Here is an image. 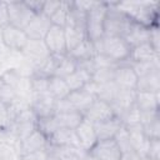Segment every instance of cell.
I'll list each match as a JSON object with an SVG mask.
<instances>
[{
    "instance_id": "1",
    "label": "cell",
    "mask_w": 160,
    "mask_h": 160,
    "mask_svg": "<svg viewBox=\"0 0 160 160\" xmlns=\"http://www.w3.org/2000/svg\"><path fill=\"white\" fill-rule=\"evenodd\" d=\"M96 55L102 54L115 64L129 62L131 48L124 38L119 36H104L102 39L92 42Z\"/></svg>"
},
{
    "instance_id": "2",
    "label": "cell",
    "mask_w": 160,
    "mask_h": 160,
    "mask_svg": "<svg viewBox=\"0 0 160 160\" xmlns=\"http://www.w3.org/2000/svg\"><path fill=\"white\" fill-rule=\"evenodd\" d=\"M108 11L104 20V36L125 38L136 21H134L126 12L115 6L114 2H106Z\"/></svg>"
},
{
    "instance_id": "3",
    "label": "cell",
    "mask_w": 160,
    "mask_h": 160,
    "mask_svg": "<svg viewBox=\"0 0 160 160\" xmlns=\"http://www.w3.org/2000/svg\"><path fill=\"white\" fill-rule=\"evenodd\" d=\"M106 11H108V4L102 1H98V4L86 12L85 35L86 39L90 40L91 42H95L104 38V20Z\"/></svg>"
},
{
    "instance_id": "4",
    "label": "cell",
    "mask_w": 160,
    "mask_h": 160,
    "mask_svg": "<svg viewBox=\"0 0 160 160\" xmlns=\"http://www.w3.org/2000/svg\"><path fill=\"white\" fill-rule=\"evenodd\" d=\"M29 38L24 29L16 28L11 24L4 26L1 29V44L10 51L21 52V50L28 44Z\"/></svg>"
},
{
    "instance_id": "5",
    "label": "cell",
    "mask_w": 160,
    "mask_h": 160,
    "mask_svg": "<svg viewBox=\"0 0 160 160\" xmlns=\"http://www.w3.org/2000/svg\"><path fill=\"white\" fill-rule=\"evenodd\" d=\"M8 4V12H9V21L11 25L25 29L28 24L32 20L36 15L25 1H6Z\"/></svg>"
},
{
    "instance_id": "6",
    "label": "cell",
    "mask_w": 160,
    "mask_h": 160,
    "mask_svg": "<svg viewBox=\"0 0 160 160\" xmlns=\"http://www.w3.org/2000/svg\"><path fill=\"white\" fill-rule=\"evenodd\" d=\"M44 44L49 52L51 55H66V42H65V35H64V28L51 25L49 31L46 32L44 38Z\"/></svg>"
},
{
    "instance_id": "7",
    "label": "cell",
    "mask_w": 160,
    "mask_h": 160,
    "mask_svg": "<svg viewBox=\"0 0 160 160\" xmlns=\"http://www.w3.org/2000/svg\"><path fill=\"white\" fill-rule=\"evenodd\" d=\"M98 160H120L122 152L114 139L98 140V142L88 152Z\"/></svg>"
},
{
    "instance_id": "8",
    "label": "cell",
    "mask_w": 160,
    "mask_h": 160,
    "mask_svg": "<svg viewBox=\"0 0 160 160\" xmlns=\"http://www.w3.org/2000/svg\"><path fill=\"white\" fill-rule=\"evenodd\" d=\"M114 84L119 89H125V90H135L136 89V82H138V75L131 68L129 62L125 64H119L114 69V78H112Z\"/></svg>"
},
{
    "instance_id": "9",
    "label": "cell",
    "mask_w": 160,
    "mask_h": 160,
    "mask_svg": "<svg viewBox=\"0 0 160 160\" xmlns=\"http://www.w3.org/2000/svg\"><path fill=\"white\" fill-rule=\"evenodd\" d=\"M115 112L111 108V105L101 99H95L94 102L89 106V109L84 112V118L92 122V124H96V122H100V121H105V120H109V119H112L115 118Z\"/></svg>"
},
{
    "instance_id": "10",
    "label": "cell",
    "mask_w": 160,
    "mask_h": 160,
    "mask_svg": "<svg viewBox=\"0 0 160 160\" xmlns=\"http://www.w3.org/2000/svg\"><path fill=\"white\" fill-rule=\"evenodd\" d=\"M51 21L50 19L44 15L42 12L36 14L32 20L28 24V26L24 29V31L26 32L28 38L30 40H44L46 32L49 31V29L51 28Z\"/></svg>"
},
{
    "instance_id": "11",
    "label": "cell",
    "mask_w": 160,
    "mask_h": 160,
    "mask_svg": "<svg viewBox=\"0 0 160 160\" xmlns=\"http://www.w3.org/2000/svg\"><path fill=\"white\" fill-rule=\"evenodd\" d=\"M55 101L49 94L35 95L30 99V109L35 114L36 119L49 118L55 114Z\"/></svg>"
},
{
    "instance_id": "12",
    "label": "cell",
    "mask_w": 160,
    "mask_h": 160,
    "mask_svg": "<svg viewBox=\"0 0 160 160\" xmlns=\"http://www.w3.org/2000/svg\"><path fill=\"white\" fill-rule=\"evenodd\" d=\"M75 132H76L80 148L85 152H89L91 150V148L98 142V136H96V132L94 129V124L88 121L85 118L81 121V124L75 129Z\"/></svg>"
},
{
    "instance_id": "13",
    "label": "cell",
    "mask_w": 160,
    "mask_h": 160,
    "mask_svg": "<svg viewBox=\"0 0 160 160\" xmlns=\"http://www.w3.org/2000/svg\"><path fill=\"white\" fill-rule=\"evenodd\" d=\"M48 146H49L48 138L36 129L26 139L20 141L19 152H20V156H21V155H25V154H29V152L45 150V149H48Z\"/></svg>"
},
{
    "instance_id": "14",
    "label": "cell",
    "mask_w": 160,
    "mask_h": 160,
    "mask_svg": "<svg viewBox=\"0 0 160 160\" xmlns=\"http://www.w3.org/2000/svg\"><path fill=\"white\" fill-rule=\"evenodd\" d=\"M20 54H22V56L28 61L34 64V68L36 64H39L40 61H42L45 58L50 55L42 40H30V39Z\"/></svg>"
},
{
    "instance_id": "15",
    "label": "cell",
    "mask_w": 160,
    "mask_h": 160,
    "mask_svg": "<svg viewBox=\"0 0 160 160\" xmlns=\"http://www.w3.org/2000/svg\"><path fill=\"white\" fill-rule=\"evenodd\" d=\"M49 160H84L85 152L80 148L74 146H48Z\"/></svg>"
},
{
    "instance_id": "16",
    "label": "cell",
    "mask_w": 160,
    "mask_h": 160,
    "mask_svg": "<svg viewBox=\"0 0 160 160\" xmlns=\"http://www.w3.org/2000/svg\"><path fill=\"white\" fill-rule=\"evenodd\" d=\"M48 140H49V145H52V146H74V148H80L76 132H75V130H71V129L59 128L58 130H55V132L51 136L48 138Z\"/></svg>"
},
{
    "instance_id": "17",
    "label": "cell",
    "mask_w": 160,
    "mask_h": 160,
    "mask_svg": "<svg viewBox=\"0 0 160 160\" xmlns=\"http://www.w3.org/2000/svg\"><path fill=\"white\" fill-rule=\"evenodd\" d=\"M122 126L121 120L115 116L112 119L105 120V121H100L94 124V129L98 136V140H108V139H114L116 132L120 130V128Z\"/></svg>"
},
{
    "instance_id": "18",
    "label": "cell",
    "mask_w": 160,
    "mask_h": 160,
    "mask_svg": "<svg viewBox=\"0 0 160 160\" xmlns=\"http://www.w3.org/2000/svg\"><path fill=\"white\" fill-rule=\"evenodd\" d=\"M66 99L70 101V104L72 105V108L76 111H80L84 114L89 109V106L94 102L96 96L92 95L91 92H89L88 90L81 89V90H76V91H70V94L66 96Z\"/></svg>"
},
{
    "instance_id": "19",
    "label": "cell",
    "mask_w": 160,
    "mask_h": 160,
    "mask_svg": "<svg viewBox=\"0 0 160 160\" xmlns=\"http://www.w3.org/2000/svg\"><path fill=\"white\" fill-rule=\"evenodd\" d=\"M135 106L140 111H159V92L136 91Z\"/></svg>"
},
{
    "instance_id": "20",
    "label": "cell",
    "mask_w": 160,
    "mask_h": 160,
    "mask_svg": "<svg viewBox=\"0 0 160 160\" xmlns=\"http://www.w3.org/2000/svg\"><path fill=\"white\" fill-rule=\"evenodd\" d=\"M136 91L160 92V70H152L138 78Z\"/></svg>"
},
{
    "instance_id": "21",
    "label": "cell",
    "mask_w": 160,
    "mask_h": 160,
    "mask_svg": "<svg viewBox=\"0 0 160 160\" xmlns=\"http://www.w3.org/2000/svg\"><path fill=\"white\" fill-rule=\"evenodd\" d=\"M54 118H55L59 128L75 130L81 124V121L84 120V114L80 112V111L74 110V111H68V112L54 114Z\"/></svg>"
},
{
    "instance_id": "22",
    "label": "cell",
    "mask_w": 160,
    "mask_h": 160,
    "mask_svg": "<svg viewBox=\"0 0 160 160\" xmlns=\"http://www.w3.org/2000/svg\"><path fill=\"white\" fill-rule=\"evenodd\" d=\"M68 55L72 60H75L76 62H79V61L92 59L96 55V52H95V49H94V44L90 40L84 39L79 45H76L71 51H69Z\"/></svg>"
},
{
    "instance_id": "23",
    "label": "cell",
    "mask_w": 160,
    "mask_h": 160,
    "mask_svg": "<svg viewBox=\"0 0 160 160\" xmlns=\"http://www.w3.org/2000/svg\"><path fill=\"white\" fill-rule=\"evenodd\" d=\"M62 56H64V55H62ZM60 59H61V56H59V55H51V54H50L48 58H45L42 61H40L39 64L35 65L32 74L40 75V76H45V78L54 76ZM32 74H31V75H32Z\"/></svg>"
},
{
    "instance_id": "24",
    "label": "cell",
    "mask_w": 160,
    "mask_h": 160,
    "mask_svg": "<svg viewBox=\"0 0 160 160\" xmlns=\"http://www.w3.org/2000/svg\"><path fill=\"white\" fill-rule=\"evenodd\" d=\"M124 39L128 41L130 48L149 42V28L135 22L134 26L130 29V31L128 32V35Z\"/></svg>"
},
{
    "instance_id": "25",
    "label": "cell",
    "mask_w": 160,
    "mask_h": 160,
    "mask_svg": "<svg viewBox=\"0 0 160 160\" xmlns=\"http://www.w3.org/2000/svg\"><path fill=\"white\" fill-rule=\"evenodd\" d=\"M156 56H159V52H156L149 42H145V44H141V45H138V46L131 48L129 62L148 61V60L155 59Z\"/></svg>"
},
{
    "instance_id": "26",
    "label": "cell",
    "mask_w": 160,
    "mask_h": 160,
    "mask_svg": "<svg viewBox=\"0 0 160 160\" xmlns=\"http://www.w3.org/2000/svg\"><path fill=\"white\" fill-rule=\"evenodd\" d=\"M48 92L54 100H61V99H65L70 94V89L68 88V85L62 78L54 75V76L49 78Z\"/></svg>"
},
{
    "instance_id": "27",
    "label": "cell",
    "mask_w": 160,
    "mask_h": 160,
    "mask_svg": "<svg viewBox=\"0 0 160 160\" xmlns=\"http://www.w3.org/2000/svg\"><path fill=\"white\" fill-rule=\"evenodd\" d=\"M68 88L70 89V91H76V90H81L84 89V86L91 81V75L88 74L86 71H82L80 69H76L74 72H71L70 75H68L66 78H64Z\"/></svg>"
},
{
    "instance_id": "28",
    "label": "cell",
    "mask_w": 160,
    "mask_h": 160,
    "mask_svg": "<svg viewBox=\"0 0 160 160\" xmlns=\"http://www.w3.org/2000/svg\"><path fill=\"white\" fill-rule=\"evenodd\" d=\"M64 35H65V42H66V51H71L76 45H79L84 39H86L85 31L75 28V26H70L66 25L64 28Z\"/></svg>"
},
{
    "instance_id": "29",
    "label": "cell",
    "mask_w": 160,
    "mask_h": 160,
    "mask_svg": "<svg viewBox=\"0 0 160 160\" xmlns=\"http://www.w3.org/2000/svg\"><path fill=\"white\" fill-rule=\"evenodd\" d=\"M29 80H30L31 96L49 94V92H48V88H49V78H45V76H40V75H35V74H32V75L29 78Z\"/></svg>"
},
{
    "instance_id": "30",
    "label": "cell",
    "mask_w": 160,
    "mask_h": 160,
    "mask_svg": "<svg viewBox=\"0 0 160 160\" xmlns=\"http://www.w3.org/2000/svg\"><path fill=\"white\" fill-rule=\"evenodd\" d=\"M76 70V61L72 60L68 54L61 56L59 64H58V68H56V71H55V76H59V78H66L68 75H70L71 72H74Z\"/></svg>"
},
{
    "instance_id": "31",
    "label": "cell",
    "mask_w": 160,
    "mask_h": 160,
    "mask_svg": "<svg viewBox=\"0 0 160 160\" xmlns=\"http://www.w3.org/2000/svg\"><path fill=\"white\" fill-rule=\"evenodd\" d=\"M36 129L40 132H42L46 138H49L55 132V130L59 129V126H58V122H56V120L52 115V116H49V118L36 119Z\"/></svg>"
},
{
    "instance_id": "32",
    "label": "cell",
    "mask_w": 160,
    "mask_h": 160,
    "mask_svg": "<svg viewBox=\"0 0 160 160\" xmlns=\"http://www.w3.org/2000/svg\"><path fill=\"white\" fill-rule=\"evenodd\" d=\"M140 110L135 106V104L131 106V108H129L122 115H121V118H120V120H121V124H122V126H125V128H132V126H138V125H140Z\"/></svg>"
},
{
    "instance_id": "33",
    "label": "cell",
    "mask_w": 160,
    "mask_h": 160,
    "mask_svg": "<svg viewBox=\"0 0 160 160\" xmlns=\"http://www.w3.org/2000/svg\"><path fill=\"white\" fill-rule=\"evenodd\" d=\"M141 129L148 140L160 139V115L151 119L148 122L141 124Z\"/></svg>"
},
{
    "instance_id": "34",
    "label": "cell",
    "mask_w": 160,
    "mask_h": 160,
    "mask_svg": "<svg viewBox=\"0 0 160 160\" xmlns=\"http://www.w3.org/2000/svg\"><path fill=\"white\" fill-rule=\"evenodd\" d=\"M68 12H69V1H61L59 9L49 18L52 25L65 28L68 21Z\"/></svg>"
},
{
    "instance_id": "35",
    "label": "cell",
    "mask_w": 160,
    "mask_h": 160,
    "mask_svg": "<svg viewBox=\"0 0 160 160\" xmlns=\"http://www.w3.org/2000/svg\"><path fill=\"white\" fill-rule=\"evenodd\" d=\"M0 76H1V80L4 81V84H6L14 89H16V86L24 78L16 68H10V69L5 70L2 74H0Z\"/></svg>"
},
{
    "instance_id": "36",
    "label": "cell",
    "mask_w": 160,
    "mask_h": 160,
    "mask_svg": "<svg viewBox=\"0 0 160 160\" xmlns=\"http://www.w3.org/2000/svg\"><path fill=\"white\" fill-rule=\"evenodd\" d=\"M114 69L115 68H106V69H96L91 76V81L96 84H106L111 82L114 78Z\"/></svg>"
},
{
    "instance_id": "37",
    "label": "cell",
    "mask_w": 160,
    "mask_h": 160,
    "mask_svg": "<svg viewBox=\"0 0 160 160\" xmlns=\"http://www.w3.org/2000/svg\"><path fill=\"white\" fill-rule=\"evenodd\" d=\"M11 124H12V120L10 116L9 108L6 104L0 101V131L9 129L11 126Z\"/></svg>"
},
{
    "instance_id": "38",
    "label": "cell",
    "mask_w": 160,
    "mask_h": 160,
    "mask_svg": "<svg viewBox=\"0 0 160 160\" xmlns=\"http://www.w3.org/2000/svg\"><path fill=\"white\" fill-rule=\"evenodd\" d=\"M146 158L152 159V160H160V139L149 140Z\"/></svg>"
},
{
    "instance_id": "39",
    "label": "cell",
    "mask_w": 160,
    "mask_h": 160,
    "mask_svg": "<svg viewBox=\"0 0 160 160\" xmlns=\"http://www.w3.org/2000/svg\"><path fill=\"white\" fill-rule=\"evenodd\" d=\"M149 44L152 46V49L159 52L160 49V35H159V25H154L149 28Z\"/></svg>"
},
{
    "instance_id": "40",
    "label": "cell",
    "mask_w": 160,
    "mask_h": 160,
    "mask_svg": "<svg viewBox=\"0 0 160 160\" xmlns=\"http://www.w3.org/2000/svg\"><path fill=\"white\" fill-rule=\"evenodd\" d=\"M60 4H61L60 0H48V1H44L41 12H42L44 15H46L48 18H50V16L59 9Z\"/></svg>"
},
{
    "instance_id": "41",
    "label": "cell",
    "mask_w": 160,
    "mask_h": 160,
    "mask_svg": "<svg viewBox=\"0 0 160 160\" xmlns=\"http://www.w3.org/2000/svg\"><path fill=\"white\" fill-rule=\"evenodd\" d=\"M20 160H49V151L48 149H45V150L29 152V154L21 155Z\"/></svg>"
},
{
    "instance_id": "42",
    "label": "cell",
    "mask_w": 160,
    "mask_h": 160,
    "mask_svg": "<svg viewBox=\"0 0 160 160\" xmlns=\"http://www.w3.org/2000/svg\"><path fill=\"white\" fill-rule=\"evenodd\" d=\"M9 12H8V4L6 1H0V29L9 25Z\"/></svg>"
},
{
    "instance_id": "43",
    "label": "cell",
    "mask_w": 160,
    "mask_h": 160,
    "mask_svg": "<svg viewBox=\"0 0 160 160\" xmlns=\"http://www.w3.org/2000/svg\"><path fill=\"white\" fill-rule=\"evenodd\" d=\"M26 5L35 12V14H40L41 10H42V5H44V1H39V0H30V1H25Z\"/></svg>"
},
{
    "instance_id": "44",
    "label": "cell",
    "mask_w": 160,
    "mask_h": 160,
    "mask_svg": "<svg viewBox=\"0 0 160 160\" xmlns=\"http://www.w3.org/2000/svg\"><path fill=\"white\" fill-rule=\"evenodd\" d=\"M84 160H98L96 158H94L92 155H90V154H86L85 155V158H84Z\"/></svg>"
},
{
    "instance_id": "45",
    "label": "cell",
    "mask_w": 160,
    "mask_h": 160,
    "mask_svg": "<svg viewBox=\"0 0 160 160\" xmlns=\"http://www.w3.org/2000/svg\"><path fill=\"white\" fill-rule=\"evenodd\" d=\"M120 160H131L130 154H122V156H121V159H120Z\"/></svg>"
},
{
    "instance_id": "46",
    "label": "cell",
    "mask_w": 160,
    "mask_h": 160,
    "mask_svg": "<svg viewBox=\"0 0 160 160\" xmlns=\"http://www.w3.org/2000/svg\"><path fill=\"white\" fill-rule=\"evenodd\" d=\"M2 84H4V81L1 80V76H0V89H1V86H2Z\"/></svg>"
}]
</instances>
